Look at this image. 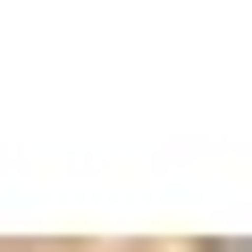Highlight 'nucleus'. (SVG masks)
I'll return each mask as SVG.
<instances>
[{"label":"nucleus","instance_id":"1","mask_svg":"<svg viewBox=\"0 0 252 252\" xmlns=\"http://www.w3.org/2000/svg\"><path fill=\"white\" fill-rule=\"evenodd\" d=\"M202 252H252V235H210Z\"/></svg>","mask_w":252,"mask_h":252}]
</instances>
